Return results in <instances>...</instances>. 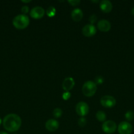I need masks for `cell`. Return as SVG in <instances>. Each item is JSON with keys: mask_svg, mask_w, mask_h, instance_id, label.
<instances>
[{"mask_svg": "<svg viewBox=\"0 0 134 134\" xmlns=\"http://www.w3.org/2000/svg\"><path fill=\"white\" fill-rule=\"evenodd\" d=\"M21 124V118L17 114H9L6 115L3 120L4 128L10 132H14L18 130L20 128Z\"/></svg>", "mask_w": 134, "mask_h": 134, "instance_id": "cell-1", "label": "cell"}, {"mask_svg": "<svg viewBox=\"0 0 134 134\" xmlns=\"http://www.w3.org/2000/svg\"><path fill=\"white\" fill-rule=\"evenodd\" d=\"M30 24V19L28 16L25 14H18L16 16L13 20V24L16 28L23 30L28 26Z\"/></svg>", "mask_w": 134, "mask_h": 134, "instance_id": "cell-2", "label": "cell"}, {"mask_svg": "<svg viewBox=\"0 0 134 134\" xmlns=\"http://www.w3.org/2000/svg\"><path fill=\"white\" fill-rule=\"evenodd\" d=\"M97 85L93 81H89L85 82L82 86V92L87 97H91L95 95L97 91Z\"/></svg>", "mask_w": 134, "mask_h": 134, "instance_id": "cell-3", "label": "cell"}, {"mask_svg": "<svg viewBox=\"0 0 134 134\" xmlns=\"http://www.w3.org/2000/svg\"><path fill=\"white\" fill-rule=\"evenodd\" d=\"M116 124L112 120H106L102 125V130L105 133L111 134L114 133L116 130Z\"/></svg>", "mask_w": 134, "mask_h": 134, "instance_id": "cell-4", "label": "cell"}, {"mask_svg": "<svg viewBox=\"0 0 134 134\" xmlns=\"http://www.w3.org/2000/svg\"><path fill=\"white\" fill-rule=\"evenodd\" d=\"M132 126L128 122H122L118 125V132L120 134H131L132 133Z\"/></svg>", "mask_w": 134, "mask_h": 134, "instance_id": "cell-5", "label": "cell"}, {"mask_svg": "<svg viewBox=\"0 0 134 134\" xmlns=\"http://www.w3.org/2000/svg\"><path fill=\"white\" fill-rule=\"evenodd\" d=\"M76 112L80 116L84 117L89 113V106L84 102H80L76 106Z\"/></svg>", "mask_w": 134, "mask_h": 134, "instance_id": "cell-6", "label": "cell"}, {"mask_svg": "<svg viewBox=\"0 0 134 134\" xmlns=\"http://www.w3.org/2000/svg\"><path fill=\"white\" fill-rule=\"evenodd\" d=\"M101 103L103 107H106V108H111V107L115 106L116 102L114 97L106 95L101 98Z\"/></svg>", "mask_w": 134, "mask_h": 134, "instance_id": "cell-7", "label": "cell"}, {"mask_svg": "<svg viewBox=\"0 0 134 134\" xmlns=\"http://www.w3.org/2000/svg\"><path fill=\"white\" fill-rule=\"evenodd\" d=\"M30 16L34 19H39L44 16L45 10L42 7H35L30 10Z\"/></svg>", "mask_w": 134, "mask_h": 134, "instance_id": "cell-8", "label": "cell"}, {"mask_svg": "<svg viewBox=\"0 0 134 134\" xmlns=\"http://www.w3.org/2000/svg\"><path fill=\"white\" fill-rule=\"evenodd\" d=\"M97 32V29L95 26L93 24H86L82 28V34L84 36L87 37H91L95 35Z\"/></svg>", "mask_w": 134, "mask_h": 134, "instance_id": "cell-9", "label": "cell"}, {"mask_svg": "<svg viewBox=\"0 0 134 134\" xmlns=\"http://www.w3.org/2000/svg\"><path fill=\"white\" fill-rule=\"evenodd\" d=\"M75 85V81L72 77H66L64 79L62 84V87L66 92H68L73 88Z\"/></svg>", "mask_w": 134, "mask_h": 134, "instance_id": "cell-10", "label": "cell"}, {"mask_svg": "<svg viewBox=\"0 0 134 134\" xmlns=\"http://www.w3.org/2000/svg\"><path fill=\"white\" fill-rule=\"evenodd\" d=\"M97 27L101 31L107 32L111 28V24L107 20L102 19L99 21V22L97 23Z\"/></svg>", "mask_w": 134, "mask_h": 134, "instance_id": "cell-11", "label": "cell"}, {"mask_svg": "<svg viewBox=\"0 0 134 134\" xmlns=\"http://www.w3.org/2000/svg\"><path fill=\"white\" fill-rule=\"evenodd\" d=\"M59 123L55 119H49L45 122V128L49 132H55L59 128Z\"/></svg>", "mask_w": 134, "mask_h": 134, "instance_id": "cell-12", "label": "cell"}, {"mask_svg": "<svg viewBox=\"0 0 134 134\" xmlns=\"http://www.w3.org/2000/svg\"><path fill=\"white\" fill-rule=\"evenodd\" d=\"M100 8L104 13H110L112 9V4L109 0H102L100 3Z\"/></svg>", "mask_w": 134, "mask_h": 134, "instance_id": "cell-13", "label": "cell"}, {"mask_svg": "<svg viewBox=\"0 0 134 134\" xmlns=\"http://www.w3.org/2000/svg\"><path fill=\"white\" fill-rule=\"evenodd\" d=\"M71 16L72 20L75 22H79L83 18V12L80 9L76 8L74 9L71 13Z\"/></svg>", "mask_w": 134, "mask_h": 134, "instance_id": "cell-14", "label": "cell"}, {"mask_svg": "<svg viewBox=\"0 0 134 134\" xmlns=\"http://www.w3.org/2000/svg\"><path fill=\"white\" fill-rule=\"evenodd\" d=\"M96 118L97 120L100 122H105L106 121V115L105 112L102 111H97L96 113Z\"/></svg>", "mask_w": 134, "mask_h": 134, "instance_id": "cell-15", "label": "cell"}, {"mask_svg": "<svg viewBox=\"0 0 134 134\" xmlns=\"http://www.w3.org/2000/svg\"><path fill=\"white\" fill-rule=\"evenodd\" d=\"M56 9L54 7L50 6L46 10V13L49 17H53L56 14Z\"/></svg>", "mask_w": 134, "mask_h": 134, "instance_id": "cell-16", "label": "cell"}, {"mask_svg": "<svg viewBox=\"0 0 134 134\" xmlns=\"http://www.w3.org/2000/svg\"><path fill=\"white\" fill-rule=\"evenodd\" d=\"M53 116L56 119L57 118H60V116L63 115V111H62L61 109L60 108H55V109L53 110Z\"/></svg>", "mask_w": 134, "mask_h": 134, "instance_id": "cell-17", "label": "cell"}, {"mask_svg": "<svg viewBox=\"0 0 134 134\" xmlns=\"http://www.w3.org/2000/svg\"><path fill=\"white\" fill-rule=\"evenodd\" d=\"M125 118L128 121H131L134 119V113L131 111H129L125 114Z\"/></svg>", "mask_w": 134, "mask_h": 134, "instance_id": "cell-18", "label": "cell"}, {"mask_svg": "<svg viewBox=\"0 0 134 134\" xmlns=\"http://www.w3.org/2000/svg\"><path fill=\"white\" fill-rule=\"evenodd\" d=\"M104 82V78L102 76H97L95 79L94 82L96 85H101Z\"/></svg>", "mask_w": 134, "mask_h": 134, "instance_id": "cell-19", "label": "cell"}, {"mask_svg": "<svg viewBox=\"0 0 134 134\" xmlns=\"http://www.w3.org/2000/svg\"><path fill=\"white\" fill-rule=\"evenodd\" d=\"M86 123H87L86 119H85L84 117H81L79 119L78 124L80 126H81V127L85 126V125L86 124Z\"/></svg>", "mask_w": 134, "mask_h": 134, "instance_id": "cell-20", "label": "cell"}, {"mask_svg": "<svg viewBox=\"0 0 134 134\" xmlns=\"http://www.w3.org/2000/svg\"><path fill=\"white\" fill-rule=\"evenodd\" d=\"M68 2L72 6H76V5H78L81 1L80 0H69V1H68Z\"/></svg>", "mask_w": 134, "mask_h": 134, "instance_id": "cell-21", "label": "cell"}, {"mask_svg": "<svg viewBox=\"0 0 134 134\" xmlns=\"http://www.w3.org/2000/svg\"><path fill=\"white\" fill-rule=\"evenodd\" d=\"M97 17L96 16L95 14H92V15H91L90 17H89V22H90L91 24H94L95 22L97 21Z\"/></svg>", "mask_w": 134, "mask_h": 134, "instance_id": "cell-22", "label": "cell"}, {"mask_svg": "<svg viewBox=\"0 0 134 134\" xmlns=\"http://www.w3.org/2000/svg\"><path fill=\"white\" fill-rule=\"evenodd\" d=\"M70 98V93L69 92H66L63 94V98L64 100H68Z\"/></svg>", "mask_w": 134, "mask_h": 134, "instance_id": "cell-23", "label": "cell"}, {"mask_svg": "<svg viewBox=\"0 0 134 134\" xmlns=\"http://www.w3.org/2000/svg\"><path fill=\"white\" fill-rule=\"evenodd\" d=\"M21 11L23 13V14H27L29 12V7L28 6H26V5H24V6L22 7V9H21Z\"/></svg>", "mask_w": 134, "mask_h": 134, "instance_id": "cell-24", "label": "cell"}, {"mask_svg": "<svg viewBox=\"0 0 134 134\" xmlns=\"http://www.w3.org/2000/svg\"><path fill=\"white\" fill-rule=\"evenodd\" d=\"M131 14H132V15L134 16V7L131 9Z\"/></svg>", "mask_w": 134, "mask_h": 134, "instance_id": "cell-25", "label": "cell"}, {"mask_svg": "<svg viewBox=\"0 0 134 134\" xmlns=\"http://www.w3.org/2000/svg\"><path fill=\"white\" fill-rule=\"evenodd\" d=\"M22 3H29L31 2V0H29V1H22Z\"/></svg>", "mask_w": 134, "mask_h": 134, "instance_id": "cell-26", "label": "cell"}, {"mask_svg": "<svg viewBox=\"0 0 134 134\" xmlns=\"http://www.w3.org/2000/svg\"><path fill=\"white\" fill-rule=\"evenodd\" d=\"M0 134H8V133L5 132H0Z\"/></svg>", "mask_w": 134, "mask_h": 134, "instance_id": "cell-27", "label": "cell"}, {"mask_svg": "<svg viewBox=\"0 0 134 134\" xmlns=\"http://www.w3.org/2000/svg\"><path fill=\"white\" fill-rule=\"evenodd\" d=\"M1 118H0V125H1Z\"/></svg>", "mask_w": 134, "mask_h": 134, "instance_id": "cell-28", "label": "cell"}]
</instances>
